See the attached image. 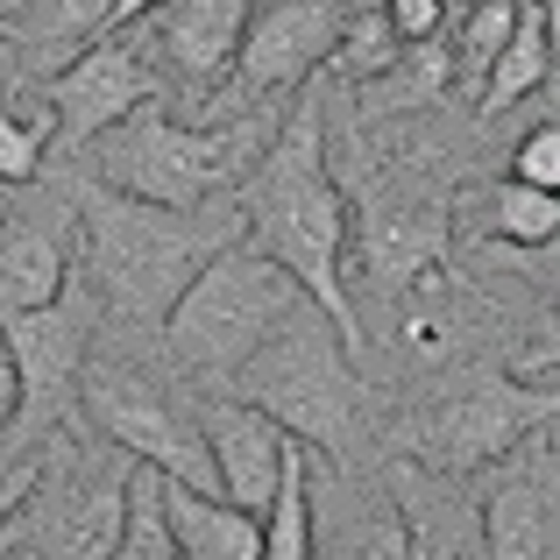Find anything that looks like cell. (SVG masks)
<instances>
[{
  "mask_svg": "<svg viewBox=\"0 0 560 560\" xmlns=\"http://www.w3.org/2000/svg\"><path fill=\"white\" fill-rule=\"evenodd\" d=\"M490 497H476L482 547L490 560H553L560 553V504H553V425H539L525 447H511L497 468H482Z\"/></svg>",
  "mask_w": 560,
  "mask_h": 560,
  "instance_id": "4fadbf2b",
  "label": "cell"
},
{
  "mask_svg": "<svg viewBox=\"0 0 560 560\" xmlns=\"http://www.w3.org/2000/svg\"><path fill=\"white\" fill-rule=\"evenodd\" d=\"M79 425L100 433L114 454H128V462H150L156 476L213 490V462H206L191 397L171 390L164 376H150L142 362H107L93 348L79 370Z\"/></svg>",
  "mask_w": 560,
  "mask_h": 560,
  "instance_id": "52a82bcc",
  "label": "cell"
},
{
  "mask_svg": "<svg viewBox=\"0 0 560 560\" xmlns=\"http://www.w3.org/2000/svg\"><path fill=\"white\" fill-rule=\"evenodd\" d=\"M539 425H553V390H533V383H518L511 370L490 362V370L454 376L447 390L425 405L411 447H419L425 468H440V476H454V482H476L482 468H497L511 447H525Z\"/></svg>",
  "mask_w": 560,
  "mask_h": 560,
  "instance_id": "ba28073f",
  "label": "cell"
},
{
  "mask_svg": "<svg viewBox=\"0 0 560 560\" xmlns=\"http://www.w3.org/2000/svg\"><path fill=\"white\" fill-rule=\"evenodd\" d=\"M397 50H405V43L390 36L383 8H355V14L341 22V36H334L327 71H341V85H362V79H376V71H390Z\"/></svg>",
  "mask_w": 560,
  "mask_h": 560,
  "instance_id": "d4e9b609",
  "label": "cell"
},
{
  "mask_svg": "<svg viewBox=\"0 0 560 560\" xmlns=\"http://www.w3.org/2000/svg\"><path fill=\"white\" fill-rule=\"evenodd\" d=\"M8 206H14V185H0V220H8Z\"/></svg>",
  "mask_w": 560,
  "mask_h": 560,
  "instance_id": "4dcf8cb0",
  "label": "cell"
},
{
  "mask_svg": "<svg viewBox=\"0 0 560 560\" xmlns=\"http://www.w3.org/2000/svg\"><path fill=\"white\" fill-rule=\"evenodd\" d=\"M482 228H490V242H518V248H553L560 234V191L547 185H490V199H482Z\"/></svg>",
  "mask_w": 560,
  "mask_h": 560,
  "instance_id": "7402d4cb",
  "label": "cell"
},
{
  "mask_svg": "<svg viewBox=\"0 0 560 560\" xmlns=\"http://www.w3.org/2000/svg\"><path fill=\"white\" fill-rule=\"evenodd\" d=\"M518 8H525V0H468V8L447 14V28H440V43H447V93L476 100L482 71H490V57L504 50Z\"/></svg>",
  "mask_w": 560,
  "mask_h": 560,
  "instance_id": "ffe728a7",
  "label": "cell"
},
{
  "mask_svg": "<svg viewBox=\"0 0 560 560\" xmlns=\"http://www.w3.org/2000/svg\"><path fill=\"white\" fill-rule=\"evenodd\" d=\"M65 270H71V213L28 199V185H22L8 220H0V319L57 299Z\"/></svg>",
  "mask_w": 560,
  "mask_h": 560,
  "instance_id": "2e32d148",
  "label": "cell"
},
{
  "mask_svg": "<svg viewBox=\"0 0 560 560\" xmlns=\"http://www.w3.org/2000/svg\"><path fill=\"white\" fill-rule=\"evenodd\" d=\"M248 8H256V0H164V8H150L142 22L114 28V36L136 43L156 79H178L185 100H213V85L228 79V65H234Z\"/></svg>",
  "mask_w": 560,
  "mask_h": 560,
  "instance_id": "8fae6325",
  "label": "cell"
},
{
  "mask_svg": "<svg viewBox=\"0 0 560 560\" xmlns=\"http://www.w3.org/2000/svg\"><path fill=\"white\" fill-rule=\"evenodd\" d=\"M164 525L178 560H256L262 553V518L228 504L220 490H191L164 476Z\"/></svg>",
  "mask_w": 560,
  "mask_h": 560,
  "instance_id": "e0dca14e",
  "label": "cell"
},
{
  "mask_svg": "<svg viewBox=\"0 0 560 560\" xmlns=\"http://www.w3.org/2000/svg\"><path fill=\"white\" fill-rule=\"evenodd\" d=\"M107 560H178L171 525H164V476L150 462L128 468V518H121V539L107 547Z\"/></svg>",
  "mask_w": 560,
  "mask_h": 560,
  "instance_id": "cb8c5ba5",
  "label": "cell"
},
{
  "mask_svg": "<svg viewBox=\"0 0 560 560\" xmlns=\"http://www.w3.org/2000/svg\"><path fill=\"white\" fill-rule=\"evenodd\" d=\"M511 178L518 185H560V128L553 121H539V128H525L518 136V150H511Z\"/></svg>",
  "mask_w": 560,
  "mask_h": 560,
  "instance_id": "484cf974",
  "label": "cell"
},
{
  "mask_svg": "<svg viewBox=\"0 0 560 560\" xmlns=\"http://www.w3.org/2000/svg\"><path fill=\"white\" fill-rule=\"evenodd\" d=\"M228 242H242L234 191L199 206H150L93 178L71 199V248H79V270L100 291V319H121V327L142 334L164 327L171 299L191 284V270Z\"/></svg>",
  "mask_w": 560,
  "mask_h": 560,
  "instance_id": "7a4b0ae2",
  "label": "cell"
},
{
  "mask_svg": "<svg viewBox=\"0 0 560 560\" xmlns=\"http://www.w3.org/2000/svg\"><path fill=\"white\" fill-rule=\"evenodd\" d=\"M100 291L79 270V248H71V270L57 284V299L28 305V313L0 319V355L14 362V419H8V447L36 454L57 425L79 411V370L100 348Z\"/></svg>",
  "mask_w": 560,
  "mask_h": 560,
  "instance_id": "8992f818",
  "label": "cell"
},
{
  "mask_svg": "<svg viewBox=\"0 0 560 560\" xmlns=\"http://www.w3.org/2000/svg\"><path fill=\"white\" fill-rule=\"evenodd\" d=\"M383 8V22H390V36L397 43H425V36H440L447 28V0H376Z\"/></svg>",
  "mask_w": 560,
  "mask_h": 560,
  "instance_id": "4316f807",
  "label": "cell"
},
{
  "mask_svg": "<svg viewBox=\"0 0 560 560\" xmlns=\"http://www.w3.org/2000/svg\"><path fill=\"white\" fill-rule=\"evenodd\" d=\"M234 213H242V242L270 256L362 355V313L348 291V185L334 178L327 79H305L291 93L256 164L234 178Z\"/></svg>",
  "mask_w": 560,
  "mask_h": 560,
  "instance_id": "6da1fadb",
  "label": "cell"
},
{
  "mask_svg": "<svg viewBox=\"0 0 560 560\" xmlns=\"http://www.w3.org/2000/svg\"><path fill=\"white\" fill-rule=\"evenodd\" d=\"M114 28V0H14L0 36L14 43L22 57H43V65H65L71 50H85L93 36Z\"/></svg>",
  "mask_w": 560,
  "mask_h": 560,
  "instance_id": "d6986e66",
  "label": "cell"
},
{
  "mask_svg": "<svg viewBox=\"0 0 560 560\" xmlns=\"http://www.w3.org/2000/svg\"><path fill=\"white\" fill-rule=\"evenodd\" d=\"M305 511H313V560H405V518L383 476H355L348 462L313 454Z\"/></svg>",
  "mask_w": 560,
  "mask_h": 560,
  "instance_id": "7c38bea8",
  "label": "cell"
},
{
  "mask_svg": "<svg viewBox=\"0 0 560 560\" xmlns=\"http://www.w3.org/2000/svg\"><path fill=\"white\" fill-rule=\"evenodd\" d=\"M305 468H313V447L291 440L284 476H277L270 504H262V553L256 560H313V511H305Z\"/></svg>",
  "mask_w": 560,
  "mask_h": 560,
  "instance_id": "44dd1931",
  "label": "cell"
},
{
  "mask_svg": "<svg viewBox=\"0 0 560 560\" xmlns=\"http://www.w3.org/2000/svg\"><path fill=\"white\" fill-rule=\"evenodd\" d=\"M376 476L390 482L397 518H405V560H490L468 482L425 468L419 454H397V462H383Z\"/></svg>",
  "mask_w": 560,
  "mask_h": 560,
  "instance_id": "9a60e30c",
  "label": "cell"
},
{
  "mask_svg": "<svg viewBox=\"0 0 560 560\" xmlns=\"http://www.w3.org/2000/svg\"><path fill=\"white\" fill-rule=\"evenodd\" d=\"M447 8H468V0H447Z\"/></svg>",
  "mask_w": 560,
  "mask_h": 560,
  "instance_id": "1f68e13d",
  "label": "cell"
},
{
  "mask_svg": "<svg viewBox=\"0 0 560 560\" xmlns=\"http://www.w3.org/2000/svg\"><path fill=\"white\" fill-rule=\"evenodd\" d=\"M150 8H164V0H114V28L142 22V14H150ZM114 28H107V36H114Z\"/></svg>",
  "mask_w": 560,
  "mask_h": 560,
  "instance_id": "83f0119b",
  "label": "cell"
},
{
  "mask_svg": "<svg viewBox=\"0 0 560 560\" xmlns=\"http://www.w3.org/2000/svg\"><path fill=\"white\" fill-rule=\"evenodd\" d=\"M8 419H14V362L0 355V433H8Z\"/></svg>",
  "mask_w": 560,
  "mask_h": 560,
  "instance_id": "f546056e",
  "label": "cell"
},
{
  "mask_svg": "<svg viewBox=\"0 0 560 560\" xmlns=\"http://www.w3.org/2000/svg\"><path fill=\"white\" fill-rule=\"evenodd\" d=\"M547 85H553V0H525L504 50L490 57V71L476 85V121L525 107V93H547Z\"/></svg>",
  "mask_w": 560,
  "mask_h": 560,
  "instance_id": "ac0fdd59",
  "label": "cell"
},
{
  "mask_svg": "<svg viewBox=\"0 0 560 560\" xmlns=\"http://www.w3.org/2000/svg\"><path fill=\"white\" fill-rule=\"evenodd\" d=\"M220 390L242 397V405H256V411H270L299 447H313V454H327V462L355 468L362 405H370V390H362L355 348L334 334V319L319 313L313 299L291 305L284 327H277L270 341L242 362V370L220 383Z\"/></svg>",
  "mask_w": 560,
  "mask_h": 560,
  "instance_id": "3957f363",
  "label": "cell"
},
{
  "mask_svg": "<svg viewBox=\"0 0 560 560\" xmlns=\"http://www.w3.org/2000/svg\"><path fill=\"white\" fill-rule=\"evenodd\" d=\"M164 93V79L150 71V57L136 50L128 36H93L85 50H71L65 65L50 71L43 85V107L57 121V142L50 150H85L100 128H114L121 114H136L142 100Z\"/></svg>",
  "mask_w": 560,
  "mask_h": 560,
  "instance_id": "30bf717a",
  "label": "cell"
},
{
  "mask_svg": "<svg viewBox=\"0 0 560 560\" xmlns=\"http://www.w3.org/2000/svg\"><path fill=\"white\" fill-rule=\"evenodd\" d=\"M270 142V128L242 136V121H185L171 107V93L142 100L136 114H121L114 128H100L85 142L93 156V178L128 191V199H150V206H199V199H220L234 191L256 150Z\"/></svg>",
  "mask_w": 560,
  "mask_h": 560,
  "instance_id": "5b68a950",
  "label": "cell"
},
{
  "mask_svg": "<svg viewBox=\"0 0 560 560\" xmlns=\"http://www.w3.org/2000/svg\"><path fill=\"white\" fill-rule=\"evenodd\" d=\"M22 482H28V462H22V468H14V482H0V525H8V518H14V504H22Z\"/></svg>",
  "mask_w": 560,
  "mask_h": 560,
  "instance_id": "f1b7e54d",
  "label": "cell"
},
{
  "mask_svg": "<svg viewBox=\"0 0 560 560\" xmlns=\"http://www.w3.org/2000/svg\"><path fill=\"white\" fill-rule=\"evenodd\" d=\"M50 142H57V121L43 107V93L28 100H0V185H36L43 164H50Z\"/></svg>",
  "mask_w": 560,
  "mask_h": 560,
  "instance_id": "603a6c76",
  "label": "cell"
},
{
  "mask_svg": "<svg viewBox=\"0 0 560 560\" xmlns=\"http://www.w3.org/2000/svg\"><path fill=\"white\" fill-rule=\"evenodd\" d=\"M299 299L305 291L291 284L270 256H256L248 242L213 248V256L191 270V284L171 299L164 327H156V341H164V355H171V376L220 390V383L284 327V313Z\"/></svg>",
  "mask_w": 560,
  "mask_h": 560,
  "instance_id": "277c9868",
  "label": "cell"
},
{
  "mask_svg": "<svg viewBox=\"0 0 560 560\" xmlns=\"http://www.w3.org/2000/svg\"><path fill=\"white\" fill-rule=\"evenodd\" d=\"M341 22H348L341 0H256L248 22H242V43H234L228 79L213 85L220 121L228 114H256L262 100H284L305 79H319Z\"/></svg>",
  "mask_w": 560,
  "mask_h": 560,
  "instance_id": "9c48e42d",
  "label": "cell"
},
{
  "mask_svg": "<svg viewBox=\"0 0 560 560\" xmlns=\"http://www.w3.org/2000/svg\"><path fill=\"white\" fill-rule=\"evenodd\" d=\"M0 100H8V85H0Z\"/></svg>",
  "mask_w": 560,
  "mask_h": 560,
  "instance_id": "d6a6232c",
  "label": "cell"
},
{
  "mask_svg": "<svg viewBox=\"0 0 560 560\" xmlns=\"http://www.w3.org/2000/svg\"><path fill=\"white\" fill-rule=\"evenodd\" d=\"M191 411H199V440H206V462H213V490L262 518L277 476H284L291 433L270 411L242 405V397H191Z\"/></svg>",
  "mask_w": 560,
  "mask_h": 560,
  "instance_id": "5bb4252c",
  "label": "cell"
}]
</instances>
